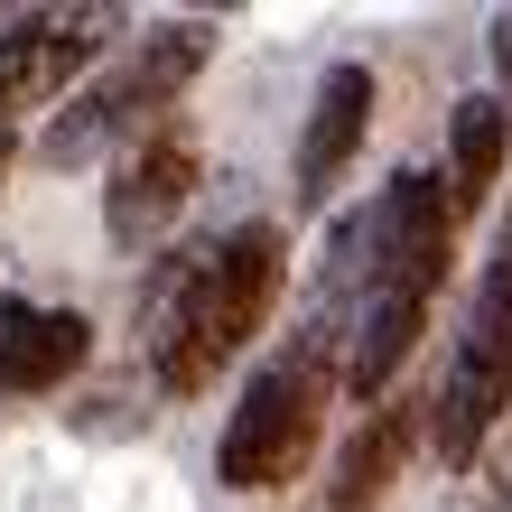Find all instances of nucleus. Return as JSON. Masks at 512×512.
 <instances>
[{
    "instance_id": "obj_14",
    "label": "nucleus",
    "mask_w": 512,
    "mask_h": 512,
    "mask_svg": "<svg viewBox=\"0 0 512 512\" xmlns=\"http://www.w3.org/2000/svg\"><path fill=\"white\" fill-rule=\"evenodd\" d=\"M10 149H19V140H10V122H0V168H10Z\"/></svg>"
},
{
    "instance_id": "obj_13",
    "label": "nucleus",
    "mask_w": 512,
    "mask_h": 512,
    "mask_svg": "<svg viewBox=\"0 0 512 512\" xmlns=\"http://www.w3.org/2000/svg\"><path fill=\"white\" fill-rule=\"evenodd\" d=\"M494 84H503V94H494V103L512 112V10L494 19Z\"/></svg>"
},
{
    "instance_id": "obj_5",
    "label": "nucleus",
    "mask_w": 512,
    "mask_h": 512,
    "mask_svg": "<svg viewBox=\"0 0 512 512\" xmlns=\"http://www.w3.org/2000/svg\"><path fill=\"white\" fill-rule=\"evenodd\" d=\"M447 243H457V205L438 196V177H391L382 205L364 215V252H373V280L364 289H401V298H438L447 280Z\"/></svg>"
},
{
    "instance_id": "obj_1",
    "label": "nucleus",
    "mask_w": 512,
    "mask_h": 512,
    "mask_svg": "<svg viewBox=\"0 0 512 512\" xmlns=\"http://www.w3.org/2000/svg\"><path fill=\"white\" fill-rule=\"evenodd\" d=\"M280 224H233L215 252H196L187 270H168L159 308H149V336H159V382L187 401V391H205L233 354H243L261 336L270 298H280Z\"/></svg>"
},
{
    "instance_id": "obj_2",
    "label": "nucleus",
    "mask_w": 512,
    "mask_h": 512,
    "mask_svg": "<svg viewBox=\"0 0 512 512\" xmlns=\"http://www.w3.org/2000/svg\"><path fill=\"white\" fill-rule=\"evenodd\" d=\"M336 326H308L280 364H261L252 373V391H243V410L224 419V447H215V475L233 494H280V485H298L308 475V457H317V429H326V391H336L345 373H336Z\"/></svg>"
},
{
    "instance_id": "obj_9",
    "label": "nucleus",
    "mask_w": 512,
    "mask_h": 512,
    "mask_svg": "<svg viewBox=\"0 0 512 512\" xmlns=\"http://www.w3.org/2000/svg\"><path fill=\"white\" fill-rule=\"evenodd\" d=\"M84 345H94V326L75 308H19V298H0V391H56Z\"/></svg>"
},
{
    "instance_id": "obj_10",
    "label": "nucleus",
    "mask_w": 512,
    "mask_h": 512,
    "mask_svg": "<svg viewBox=\"0 0 512 512\" xmlns=\"http://www.w3.org/2000/svg\"><path fill=\"white\" fill-rule=\"evenodd\" d=\"M419 326H429V298H401V289H364V308H354L345 326V391H391V373L410 364V345H419Z\"/></svg>"
},
{
    "instance_id": "obj_6",
    "label": "nucleus",
    "mask_w": 512,
    "mask_h": 512,
    "mask_svg": "<svg viewBox=\"0 0 512 512\" xmlns=\"http://www.w3.org/2000/svg\"><path fill=\"white\" fill-rule=\"evenodd\" d=\"M112 28H122L112 10H47V19L0 28V112H28V103L66 94V75H84V56Z\"/></svg>"
},
{
    "instance_id": "obj_12",
    "label": "nucleus",
    "mask_w": 512,
    "mask_h": 512,
    "mask_svg": "<svg viewBox=\"0 0 512 512\" xmlns=\"http://www.w3.org/2000/svg\"><path fill=\"white\" fill-rule=\"evenodd\" d=\"M503 149H512V112L494 94H466L457 122H447V159H457V187H447V205H475L503 187Z\"/></svg>"
},
{
    "instance_id": "obj_4",
    "label": "nucleus",
    "mask_w": 512,
    "mask_h": 512,
    "mask_svg": "<svg viewBox=\"0 0 512 512\" xmlns=\"http://www.w3.org/2000/svg\"><path fill=\"white\" fill-rule=\"evenodd\" d=\"M503 410H512V215L494 233L485 280H475L466 345H457V364H447V382H438V419H429V429H438V457L466 466Z\"/></svg>"
},
{
    "instance_id": "obj_11",
    "label": "nucleus",
    "mask_w": 512,
    "mask_h": 512,
    "mask_svg": "<svg viewBox=\"0 0 512 512\" xmlns=\"http://www.w3.org/2000/svg\"><path fill=\"white\" fill-rule=\"evenodd\" d=\"M410 438H419V419L410 401H382L364 429H354V447L336 457V494H326V512H373L391 485H401V457H410Z\"/></svg>"
},
{
    "instance_id": "obj_8",
    "label": "nucleus",
    "mask_w": 512,
    "mask_h": 512,
    "mask_svg": "<svg viewBox=\"0 0 512 512\" xmlns=\"http://www.w3.org/2000/svg\"><path fill=\"white\" fill-rule=\"evenodd\" d=\"M364 122H373V75L364 66H326L317 103H308V131H298V196L308 205H326V187L364 149Z\"/></svg>"
},
{
    "instance_id": "obj_7",
    "label": "nucleus",
    "mask_w": 512,
    "mask_h": 512,
    "mask_svg": "<svg viewBox=\"0 0 512 512\" xmlns=\"http://www.w3.org/2000/svg\"><path fill=\"white\" fill-rule=\"evenodd\" d=\"M187 196H196V149H187V131H168V122H159L122 168H112V187H103V224H112V243H159Z\"/></svg>"
},
{
    "instance_id": "obj_3",
    "label": "nucleus",
    "mask_w": 512,
    "mask_h": 512,
    "mask_svg": "<svg viewBox=\"0 0 512 512\" xmlns=\"http://www.w3.org/2000/svg\"><path fill=\"white\" fill-rule=\"evenodd\" d=\"M205 47H215V28L205 19H177V28H159V38H140L112 75H94L84 94L47 122V140H38V159L47 168H84V159H103L112 140H149L159 131V112L187 94V75L205 66Z\"/></svg>"
}]
</instances>
